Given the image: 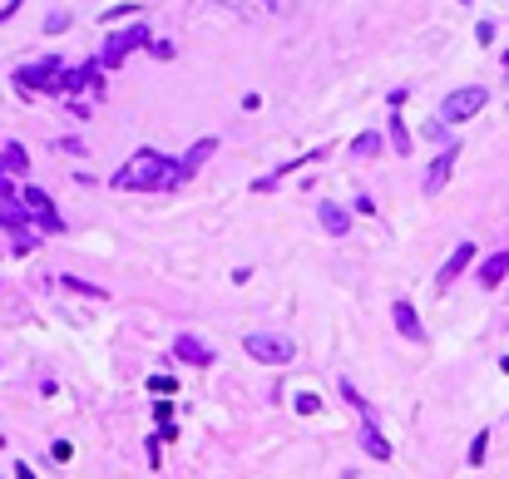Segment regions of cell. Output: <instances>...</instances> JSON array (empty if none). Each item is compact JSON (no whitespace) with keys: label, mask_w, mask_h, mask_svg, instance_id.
Listing matches in <instances>:
<instances>
[{"label":"cell","mask_w":509,"mask_h":479,"mask_svg":"<svg viewBox=\"0 0 509 479\" xmlns=\"http://www.w3.org/2000/svg\"><path fill=\"white\" fill-rule=\"evenodd\" d=\"M500 70H505V80H509V50H505V55H500Z\"/></svg>","instance_id":"d590c367"},{"label":"cell","mask_w":509,"mask_h":479,"mask_svg":"<svg viewBox=\"0 0 509 479\" xmlns=\"http://www.w3.org/2000/svg\"><path fill=\"white\" fill-rule=\"evenodd\" d=\"M361 450H366L371 460H391V440L376 430V420H371V425H361Z\"/></svg>","instance_id":"ac0fdd59"},{"label":"cell","mask_w":509,"mask_h":479,"mask_svg":"<svg viewBox=\"0 0 509 479\" xmlns=\"http://www.w3.org/2000/svg\"><path fill=\"white\" fill-rule=\"evenodd\" d=\"M391 321H396V331H401L406 341H415V346H425V341H430V331H425L420 311L410 306L406 296H396V301H391Z\"/></svg>","instance_id":"9c48e42d"},{"label":"cell","mask_w":509,"mask_h":479,"mask_svg":"<svg viewBox=\"0 0 509 479\" xmlns=\"http://www.w3.org/2000/svg\"><path fill=\"white\" fill-rule=\"evenodd\" d=\"M470 262H475V242H455V252H450V257L440 262V272H435V291H450V282H455Z\"/></svg>","instance_id":"7c38bea8"},{"label":"cell","mask_w":509,"mask_h":479,"mask_svg":"<svg viewBox=\"0 0 509 479\" xmlns=\"http://www.w3.org/2000/svg\"><path fill=\"white\" fill-rule=\"evenodd\" d=\"M336 390H341V400H346V405H351V410L361 415V425H371V420H376V410H371V400H366V395H361V390L351 385V376H336Z\"/></svg>","instance_id":"2e32d148"},{"label":"cell","mask_w":509,"mask_h":479,"mask_svg":"<svg viewBox=\"0 0 509 479\" xmlns=\"http://www.w3.org/2000/svg\"><path fill=\"white\" fill-rule=\"evenodd\" d=\"M124 15H134V5H109L100 20H104V25H114V20H124Z\"/></svg>","instance_id":"f1b7e54d"},{"label":"cell","mask_w":509,"mask_h":479,"mask_svg":"<svg viewBox=\"0 0 509 479\" xmlns=\"http://www.w3.org/2000/svg\"><path fill=\"white\" fill-rule=\"evenodd\" d=\"M0 203H20V198H15V183H10V178H0Z\"/></svg>","instance_id":"d6a6232c"},{"label":"cell","mask_w":509,"mask_h":479,"mask_svg":"<svg viewBox=\"0 0 509 479\" xmlns=\"http://www.w3.org/2000/svg\"><path fill=\"white\" fill-rule=\"evenodd\" d=\"M316 217H321V227L331 237H346L351 232V208H341V203H316Z\"/></svg>","instance_id":"5bb4252c"},{"label":"cell","mask_w":509,"mask_h":479,"mask_svg":"<svg viewBox=\"0 0 509 479\" xmlns=\"http://www.w3.org/2000/svg\"><path fill=\"white\" fill-rule=\"evenodd\" d=\"M485 104H490V85H460V90H450V95L440 99V119L465 124V119H475Z\"/></svg>","instance_id":"5b68a950"},{"label":"cell","mask_w":509,"mask_h":479,"mask_svg":"<svg viewBox=\"0 0 509 479\" xmlns=\"http://www.w3.org/2000/svg\"><path fill=\"white\" fill-rule=\"evenodd\" d=\"M351 212L371 217V212H376V198H371V193H356V198H351Z\"/></svg>","instance_id":"4316f807"},{"label":"cell","mask_w":509,"mask_h":479,"mask_svg":"<svg viewBox=\"0 0 509 479\" xmlns=\"http://www.w3.org/2000/svg\"><path fill=\"white\" fill-rule=\"evenodd\" d=\"M242 351H247L252 361H262V366H287V361H297V341L282 336V331H247V336H242Z\"/></svg>","instance_id":"7a4b0ae2"},{"label":"cell","mask_w":509,"mask_h":479,"mask_svg":"<svg viewBox=\"0 0 509 479\" xmlns=\"http://www.w3.org/2000/svg\"><path fill=\"white\" fill-rule=\"evenodd\" d=\"M485 450H490V430H480V435L470 440V455H465V460H470V465L480 470V465H485Z\"/></svg>","instance_id":"cb8c5ba5"},{"label":"cell","mask_w":509,"mask_h":479,"mask_svg":"<svg viewBox=\"0 0 509 479\" xmlns=\"http://www.w3.org/2000/svg\"><path fill=\"white\" fill-rule=\"evenodd\" d=\"M154 45V35H149V25L144 20H134L129 30H114L109 40H104V50H100V65L104 70H114V65H124L134 50H149Z\"/></svg>","instance_id":"277c9868"},{"label":"cell","mask_w":509,"mask_h":479,"mask_svg":"<svg viewBox=\"0 0 509 479\" xmlns=\"http://www.w3.org/2000/svg\"><path fill=\"white\" fill-rule=\"evenodd\" d=\"M70 455H75V450H70V445H65V440H60V445H50V460H60V465H65V460H70Z\"/></svg>","instance_id":"1f68e13d"},{"label":"cell","mask_w":509,"mask_h":479,"mask_svg":"<svg viewBox=\"0 0 509 479\" xmlns=\"http://www.w3.org/2000/svg\"><path fill=\"white\" fill-rule=\"evenodd\" d=\"M0 158H5V168H10V173H25V168H30V154H25V144H15V139H10V144H0Z\"/></svg>","instance_id":"ffe728a7"},{"label":"cell","mask_w":509,"mask_h":479,"mask_svg":"<svg viewBox=\"0 0 509 479\" xmlns=\"http://www.w3.org/2000/svg\"><path fill=\"white\" fill-rule=\"evenodd\" d=\"M173 361H188V366H213V361H218V351H213L208 341H198L193 331H178V336H173Z\"/></svg>","instance_id":"8fae6325"},{"label":"cell","mask_w":509,"mask_h":479,"mask_svg":"<svg viewBox=\"0 0 509 479\" xmlns=\"http://www.w3.org/2000/svg\"><path fill=\"white\" fill-rule=\"evenodd\" d=\"M100 85H104V65L100 60H85L80 70H65L60 95H80V90H95V95H100Z\"/></svg>","instance_id":"30bf717a"},{"label":"cell","mask_w":509,"mask_h":479,"mask_svg":"<svg viewBox=\"0 0 509 479\" xmlns=\"http://www.w3.org/2000/svg\"><path fill=\"white\" fill-rule=\"evenodd\" d=\"M381 149H386V139H381L376 129H366V134H356V139H351V158H376Z\"/></svg>","instance_id":"d6986e66"},{"label":"cell","mask_w":509,"mask_h":479,"mask_svg":"<svg viewBox=\"0 0 509 479\" xmlns=\"http://www.w3.org/2000/svg\"><path fill=\"white\" fill-rule=\"evenodd\" d=\"M495 35H500V25H495V15H485V20L475 25V40H480V45H495Z\"/></svg>","instance_id":"d4e9b609"},{"label":"cell","mask_w":509,"mask_h":479,"mask_svg":"<svg viewBox=\"0 0 509 479\" xmlns=\"http://www.w3.org/2000/svg\"><path fill=\"white\" fill-rule=\"evenodd\" d=\"M500 366H505V376H509V356H505V361H500Z\"/></svg>","instance_id":"74e56055"},{"label":"cell","mask_w":509,"mask_h":479,"mask_svg":"<svg viewBox=\"0 0 509 479\" xmlns=\"http://www.w3.org/2000/svg\"><path fill=\"white\" fill-rule=\"evenodd\" d=\"M505 277H509V247H500L480 262V287H500Z\"/></svg>","instance_id":"9a60e30c"},{"label":"cell","mask_w":509,"mask_h":479,"mask_svg":"<svg viewBox=\"0 0 509 479\" xmlns=\"http://www.w3.org/2000/svg\"><path fill=\"white\" fill-rule=\"evenodd\" d=\"M55 149H65V154H85V144H80V139H55Z\"/></svg>","instance_id":"4dcf8cb0"},{"label":"cell","mask_w":509,"mask_h":479,"mask_svg":"<svg viewBox=\"0 0 509 479\" xmlns=\"http://www.w3.org/2000/svg\"><path fill=\"white\" fill-rule=\"evenodd\" d=\"M173 163H178V158H168V154H159V149H139V154L114 173V188H139V193L164 188L168 173H173Z\"/></svg>","instance_id":"6da1fadb"},{"label":"cell","mask_w":509,"mask_h":479,"mask_svg":"<svg viewBox=\"0 0 509 479\" xmlns=\"http://www.w3.org/2000/svg\"><path fill=\"white\" fill-rule=\"evenodd\" d=\"M149 390L154 395H178V381L173 376H149Z\"/></svg>","instance_id":"484cf974"},{"label":"cell","mask_w":509,"mask_h":479,"mask_svg":"<svg viewBox=\"0 0 509 479\" xmlns=\"http://www.w3.org/2000/svg\"><path fill=\"white\" fill-rule=\"evenodd\" d=\"M15 479H35V475H30V470H25V465H15Z\"/></svg>","instance_id":"e575fe53"},{"label":"cell","mask_w":509,"mask_h":479,"mask_svg":"<svg viewBox=\"0 0 509 479\" xmlns=\"http://www.w3.org/2000/svg\"><path fill=\"white\" fill-rule=\"evenodd\" d=\"M15 10H20V5H15V0H0V20H10V15H15Z\"/></svg>","instance_id":"836d02e7"},{"label":"cell","mask_w":509,"mask_h":479,"mask_svg":"<svg viewBox=\"0 0 509 479\" xmlns=\"http://www.w3.org/2000/svg\"><path fill=\"white\" fill-rule=\"evenodd\" d=\"M35 247H40V232H30V227H15V232H10V252H15V257H25V252H35Z\"/></svg>","instance_id":"44dd1931"},{"label":"cell","mask_w":509,"mask_h":479,"mask_svg":"<svg viewBox=\"0 0 509 479\" xmlns=\"http://www.w3.org/2000/svg\"><path fill=\"white\" fill-rule=\"evenodd\" d=\"M386 139H391V149H396L401 158H410L415 139H410V129H406V119H401V114H391V119H386Z\"/></svg>","instance_id":"e0dca14e"},{"label":"cell","mask_w":509,"mask_h":479,"mask_svg":"<svg viewBox=\"0 0 509 479\" xmlns=\"http://www.w3.org/2000/svg\"><path fill=\"white\" fill-rule=\"evenodd\" d=\"M213 154H218V139H198V144H193V149H188L178 163H173V173H168V183H164V188H183V183H188V178L203 168Z\"/></svg>","instance_id":"8992f818"},{"label":"cell","mask_w":509,"mask_h":479,"mask_svg":"<svg viewBox=\"0 0 509 479\" xmlns=\"http://www.w3.org/2000/svg\"><path fill=\"white\" fill-rule=\"evenodd\" d=\"M55 282H60V287H70V291H80V296H109L104 287H95V282H85V277H75V272H60Z\"/></svg>","instance_id":"7402d4cb"},{"label":"cell","mask_w":509,"mask_h":479,"mask_svg":"<svg viewBox=\"0 0 509 479\" xmlns=\"http://www.w3.org/2000/svg\"><path fill=\"white\" fill-rule=\"evenodd\" d=\"M455 158H460V144H450V149H440V154L430 158V168H425V178H420V193H425V198L445 193L450 173H455Z\"/></svg>","instance_id":"ba28073f"},{"label":"cell","mask_w":509,"mask_h":479,"mask_svg":"<svg viewBox=\"0 0 509 479\" xmlns=\"http://www.w3.org/2000/svg\"><path fill=\"white\" fill-rule=\"evenodd\" d=\"M149 55H159V60H173V40H154V45H149Z\"/></svg>","instance_id":"f546056e"},{"label":"cell","mask_w":509,"mask_h":479,"mask_svg":"<svg viewBox=\"0 0 509 479\" xmlns=\"http://www.w3.org/2000/svg\"><path fill=\"white\" fill-rule=\"evenodd\" d=\"M297 410H302V415H316V410H321V400H316L311 390H302V395H297Z\"/></svg>","instance_id":"83f0119b"},{"label":"cell","mask_w":509,"mask_h":479,"mask_svg":"<svg viewBox=\"0 0 509 479\" xmlns=\"http://www.w3.org/2000/svg\"><path fill=\"white\" fill-rule=\"evenodd\" d=\"M321 154H326V149H316V154H302V158H287V163H277L272 173H262V178H252V193H272L277 183H282V178H287V173H297V168H306V163H316Z\"/></svg>","instance_id":"4fadbf2b"},{"label":"cell","mask_w":509,"mask_h":479,"mask_svg":"<svg viewBox=\"0 0 509 479\" xmlns=\"http://www.w3.org/2000/svg\"><path fill=\"white\" fill-rule=\"evenodd\" d=\"M5 173H10V168H5V158H0V178H5Z\"/></svg>","instance_id":"8d00e7d4"},{"label":"cell","mask_w":509,"mask_h":479,"mask_svg":"<svg viewBox=\"0 0 509 479\" xmlns=\"http://www.w3.org/2000/svg\"><path fill=\"white\" fill-rule=\"evenodd\" d=\"M70 25H75V15H70V10H50V15H45V35H65Z\"/></svg>","instance_id":"603a6c76"},{"label":"cell","mask_w":509,"mask_h":479,"mask_svg":"<svg viewBox=\"0 0 509 479\" xmlns=\"http://www.w3.org/2000/svg\"><path fill=\"white\" fill-rule=\"evenodd\" d=\"M20 203L30 208V217L40 222V232H65V217L55 212V203H50V193H45V188H35V183H30V188L20 193Z\"/></svg>","instance_id":"52a82bcc"},{"label":"cell","mask_w":509,"mask_h":479,"mask_svg":"<svg viewBox=\"0 0 509 479\" xmlns=\"http://www.w3.org/2000/svg\"><path fill=\"white\" fill-rule=\"evenodd\" d=\"M60 80H65V60L60 55H45V60L15 70V85L25 95H60Z\"/></svg>","instance_id":"3957f363"}]
</instances>
